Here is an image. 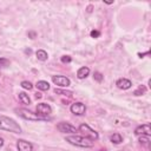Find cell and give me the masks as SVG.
Segmentation results:
<instances>
[{"mask_svg": "<svg viewBox=\"0 0 151 151\" xmlns=\"http://www.w3.org/2000/svg\"><path fill=\"white\" fill-rule=\"evenodd\" d=\"M0 130L14 132V133H20L21 132L20 125L14 119H12L9 117H6V116H2V114H0Z\"/></svg>", "mask_w": 151, "mask_h": 151, "instance_id": "6da1fadb", "label": "cell"}, {"mask_svg": "<svg viewBox=\"0 0 151 151\" xmlns=\"http://www.w3.org/2000/svg\"><path fill=\"white\" fill-rule=\"evenodd\" d=\"M65 140L68 142L70 144L72 145H76V146H79V147H92L94 145V140H91L86 137H83V136H77V134H73V136H66L65 137Z\"/></svg>", "mask_w": 151, "mask_h": 151, "instance_id": "7a4b0ae2", "label": "cell"}, {"mask_svg": "<svg viewBox=\"0 0 151 151\" xmlns=\"http://www.w3.org/2000/svg\"><path fill=\"white\" fill-rule=\"evenodd\" d=\"M15 112H17V114H19L21 118H24V119H28V120H33V122H39V120H50V118L40 117V116H38L37 113H33L32 111L26 110V109H17V110H15Z\"/></svg>", "mask_w": 151, "mask_h": 151, "instance_id": "3957f363", "label": "cell"}, {"mask_svg": "<svg viewBox=\"0 0 151 151\" xmlns=\"http://www.w3.org/2000/svg\"><path fill=\"white\" fill-rule=\"evenodd\" d=\"M79 131H80L86 138H88V139H91V140H97V139L99 138L98 132L94 131V130H92L87 124H81V125L79 126Z\"/></svg>", "mask_w": 151, "mask_h": 151, "instance_id": "277c9868", "label": "cell"}, {"mask_svg": "<svg viewBox=\"0 0 151 151\" xmlns=\"http://www.w3.org/2000/svg\"><path fill=\"white\" fill-rule=\"evenodd\" d=\"M35 111H37V114L40 116V117H44V118H48L47 116H50L52 113V109L48 104L46 103H40L37 105L35 107Z\"/></svg>", "mask_w": 151, "mask_h": 151, "instance_id": "5b68a950", "label": "cell"}, {"mask_svg": "<svg viewBox=\"0 0 151 151\" xmlns=\"http://www.w3.org/2000/svg\"><path fill=\"white\" fill-rule=\"evenodd\" d=\"M52 81L59 87H67L71 85L70 79L64 76H52Z\"/></svg>", "mask_w": 151, "mask_h": 151, "instance_id": "8992f818", "label": "cell"}, {"mask_svg": "<svg viewBox=\"0 0 151 151\" xmlns=\"http://www.w3.org/2000/svg\"><path fill=\"white\" fill-rule=\"evenodd\" d=\"M134 134L137 136H146L149 137L151 134V127H150V123H145L139 125L138 127L134 129Z\"/></svg>", "mask_w": 151, "mask_h": 151, "instance_id": "52a82bcc", "label": "cell"}, {"mask_svg": "<svg viewBox=\"0 0 151 151\" xmlns=\"http://www.w3.org/2000/svg\"><path fill=\"white\" fill-rule=\"evenodd\" d=\"M71 112L76 116H83L86 112V106H85V104H83L80 101L73 103L71 105Z\"/></svg>", "mask_w": 151, "mask_h": 151, "instance_id": "ba28073f", "label": "cell"}, {"mask_svg": "<svg viewBox=\"0 0 151 151\" xmlns=\"http://www.w3.org/2000/svg\"><path fill=\"white\" fill-rule=\"evenodd\" d=\"M57 129L63 132V133H71V132H77V129L71 125L70 123H66V122H60L57 124Z\"/></svg>", "mask_w": 151, "mask_h": 151, "instance_id": "9c48e42d", "label": "cell"}, {"mask_svg": "<svg viewBox=\"0 0 151 151\" xmlns=\"http://www.w3.org/2000/svg\"><path fill=\"white\" fill-rule=\"evenodd\" d=\"M17 149H18V151H32L33 145L25 139H19L17 142Z\"/></svg>", "mask_w": 151, "mask_h": 151, "instance_id": "30bf717a", "label": "cell"}, {"mask_svg": "<svg viewBox=\"0 0 151 151\" xmlns=\"http://www.w3.org/2000/svg\"><path fill=\"white\" fill-rule=\"evenodd\" d=\"M116 85L120 90H127V88H130L132 86V83H131V80H129L126 78H120V79H118L116 81Z\"/></svg>", "mask_w": 151, "mask_h": 151, "instance_id": "8fae6325", "label": "cell"}, {"mask_svg": "<svg viewBox=\"0 0 151 151\" xmlns=\"http://www.w3.org/2000/svg\"><path fill=\"white\" fill-rule=\"evenodd\" d=\"M88 73H90V68L86 67V66H84V67H80V68L78 70L77 77H78L79 79H84V78H86V77L88 76Z\"/></svg>", "mask_w": 151, "mask_h": 151, "instance_id": "7c38bea8", "label": "cell"}, {"mask_svg": "<svg viewBox=\"0 0 151 151\" xmlns=\"http://www.w3.org/2000/svg\"><path fill=\"white\" fill-rule=\"evenodd\" d=\"M35 86H37V88L40 90V91H47V90L50 88V84H48L47 81H45V80H39V81L35 84Z\"/></svg>", "mask_w": 151, "mask_h": 151, "instance_id": "4fadbf2b", "label": "cell"}, {"mask_svg": "<svg viewBox=\"0 0 151 151\" xmlns=\"http://www.w3.org/2000/svg\"><path fill=\"white\" fill-rule=\"evenodd\" d=\"M35 55H37L38 60H40V61H45V60H47V58H48L47 52L44 51V50H38V51L35 52Z\"/></svg>", "mask_w": 151, "mask_h": 151, "instance_id": "5bb4252c", "label": "cell"}, {"mask_svg": "<svg viewBox=\"0 0 151 151\" xmlns=\"http://www.w3.org/2000/svg\"><path fill=\"white\" fill-rule=\"evenodd\" d=\"M19 99L21 100L22 104H26V105L31 104V99H29L28 94H26L25 92H19Z\"/></svg>", "mask_w": 151, "mask_h": 151, "instance_id": "9a60e30c", "label": "cell"}, {"mask_svg": "<svg viewBox=\"0 0 151 151\" xmlns=\"http://www.w3.org/2000/svg\"><path fill=\"white\" fill-rule=\"evenodd\" d=\"M110 139H111V142L114 143V144H120V143L123 142V137H122L120 133H113V134L110 137Z\"/></svg>", "mask_w": 151, "mask_h": 151, "instance_id": "2e32d148", "label": "cell"}, {"mask_svg": "<svg viewBox=\"0 0 151 151\" xmlns=\"http://www.w3.org/2000/svg\"><path fill=\"white\" fill-rule=\"evenodd\" d=\"M145 92H146V87H145L144 85H138V87L134 90L133 94H134V96H142V94H144Z\"/></svg>", "mask_w": 151, "mask_h": 151, "instance_id": "e0dca14e", "label": "cell"}, {"mask_svg": "<svg viewBox=\"0 0 151 151\" xmlns=\"http://www.w3.org/2000/svg\"><path fill=\"white\" fill-rule=\"evenodd\" d=\"M54 93L61 94V96H66V97H72V92L71 91H65V90H60V88H55Z\"/></svg>", "mask_w": 151, "mask_h": 151, "instance_id": "ac0fdd59", "label": "cell"}, {"mask_svg": "<svg viewBox=\"0 0 151 151\" xmlns=\"http://www.w3.org/2000/svg\"><path fill=\"white\" fill-rule=\"evenodd\" d=\"M139 143H140L142 145L149 147V145H150V139H149V137H146V136H142V137L139 138Z\"/></svg>", "mask_w": 151, "mask_h": 151, "instance_id": "d6986e66", "label": "cell"}, {"mask_svg": "<svg viewBox=\"0 0 151 151\" xmlns=\"http://www.w3.org/2000/svg\"><path fill=\"white\" fill-rule=\"evenodd\" d=\"M21 87L22 88H25V90H32L33 88V85H32V83L31 81H27V80H24V81H21Z\"/></svg>", "mask_w": 151, "mask_h": 151, "instance_id": "ffe728a7", "label": "cell"}, {"mask_svg": "<svg viewBox=\"0 0 151 151\" xmlns=\"http://www.w3.org/2000/svg\"><path fill=\"white\" fill-rule=\"evenodd\" d=\"M7 66H9V60L6 58H0V68L7 67Z\"/></svg>", "mask_w": 151, "mask_h": 151, "instance_id": "44dd1931", "label": "cell"}, {"mask_svg": "<svg viewBox=\"0 0 151 151\" xmlns=\"http://www.w3.org/2000/svg\"><path fill=\"white\" fill-rule=\"evenodd\" d=\"M93 78H94V80H97L98 83H100V81H103V79H104V76H103L100 72H94V74H93Z\"/></svg>", "mask_w": 151, "mask_h": 151, "instance_id": "7402d4cb", "label": "cell"}, {"mask_svg": "<svg viewBox=\"0 0 151 151\" xmlns=\"http://www.w3.org/2000/svg\"><path fill=\"white\" fill-rule=\"evenodd\" d=\"M71 60H72V58H71L70 55H63V57H61V63H64V64L71 63Z\"/></svg>", "mask_w": 151, "mask_h": 151, "instance_id": "603a6c76", "label": "cell"}, {"mask_svg": "<svg viewBox=\"0 0 151 151\" xmlns=\"http://www.w3.org/2000/svg\"><path fill=\"white\" fill-rule=\"evenodd\" d=\"M99 35H100V33H99L98 31H96V29L91 31V37H92V38H98Z\"/></svg>", "mask_w": 151, "mask_h": 151, "instance_id": "cb8c5ba5", "label": "cell"}, {"mask_svg": "<svg viewBox=\"0 0 151 151\" xmlns=\"http://www.w3.org/2000/svg\"><path fill=\"white\" fill-rule=\"evenodd\" d=\"M28 35L31 37V39H34V38H35V32H29Z\"/></svg>", "mask_w": 151, "mask_h": 151, "instance_id": "d4e9b609", "label": "cell"}, {"mask_svg": "<svg viewBox=\"0 0 151 151\" xmlns=\"http://www.w3.org/2000/svg\"><path fill=\"white\" fill-rule=\"evenodd\" d=\"M147 54H149V51H147V52H145V53H138V55H139L140 58H143L144 55H147Z\"/></svg>", "mask_w": 151, "mask_h": 151, "instance_id": "484cf974", "label": "cell"}, {"mask_svg": "<svg viewBox=\"0 0 151 151\" xmlns=\"http://www.w3.org/2000/svg\"><path fill=\"white\" fill-rule=\"evenodd\" d=\"M92 8H93V6H92V5L87 6V12H88V13H91V12H92Z\"/></svg>", "mask_w": 151, "mask_h": 151, "instance_id": "4316f807", "label": "cell"}, {"mask_svg": "<svg viewBox=\"0 0 151 151\" xmlns=\"http://www.w3.org/2000/svg\"><path fill=\"white\" fill-rule=\"evenodd\" d=\"M25 53H26V54H31V53H32V51H31L29 48H26V50H25Z\"/></svg>", "mask_w": 151, "mask_h": 151, "instance_id": "83f0119b", "label": "cell"}, {"mask_svg": "<svg viewBox=\"0 0 151 151\" xmlns=\"http://www.w3.org/2000/svg\"><path fill=\"white\" fill-rule=\"evenodd\" d=\"M35 98H41V93L37 92V93H35Z\"/></svg>", "mask_w": 151, "mask_h": 151, "instance_id": "f1b7e54d", "label": "cell"}, {"mask_svg": "<svg viewBox=\"0 0 151 151\" xmlns=\"http://www.w3.org/2000/svg\"><path fill=\"white\" fill-rule=\"evenodd\" d=\"M2 145H4V139H2L1 137H0V147H1Z\"/></svg>", "mask_w": 151, "mask_h": 151, "instance_id": "f546056e", "label": "cell"}]
</instances>
